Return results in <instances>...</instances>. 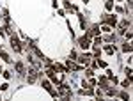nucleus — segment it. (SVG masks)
I'll return each instance as SVG.
<instances>
[{
    "label": "nucleus",
    "mask_w": 133,
    "mask_h": 101,
    "mask_svg": "<svg viewBox=\"0 0 133 101\" xmlns=\"http://www.w3.org/2000/svg\"><path fill=\"white\" fill-rule=\"evenodd\" d=\"M11 43H12V48H14V50H20V41L16 39V37H12Z\"/></svg>",
    "instance_id": "obj_1"
},
{
    "label": "nucleus",
    "mask_w": 133,
    "mask_h": 101,
    "mask_svg": "<svg viewBox=\"0 0 133 101\" xmlns=\"http://www.w3.org/2000/svg\"><path fill=\"white\" fill-rule=\"evenodd\" d=\"M36 80V71H30V76H28V82H34Z\"/></svg>",
    "instance_id": "obj_3"
},
{
    "label": "nucleus",
    "mask_w": 133,
    "mask_h": 101,
    "mask_svg": "<svg viewBox=\"0 0 133 101\" xmlns=\"http://www.w3.org/2000/svg\"><path fill=\"white\" fill-rule=\"evenodd\" d=\"M80 44H82V48H89V39H87V37H84V39L80 41Z\"/></svg>",
    "instance_id": "obj_2"
}]
</instances>
